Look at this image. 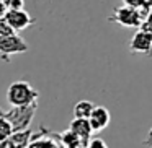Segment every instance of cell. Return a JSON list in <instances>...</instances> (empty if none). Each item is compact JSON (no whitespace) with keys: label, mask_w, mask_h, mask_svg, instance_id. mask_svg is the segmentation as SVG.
Masks as SVG:
<instances>
[{"label":"cell","mask_w":152,"mask_h":148,"mask_svg":"<svg viewBox=\"0 0 152 148\" xmlns=\"http://www.w3.org/2000/svg\"><path fill=\"white\" fill-rule=\"evenodd\" d=\"M139 30L145 31V33H149V34H152V8H151V12L147 13V17L144 18V21L141 23V28H139Z\"/></svg>","instance_id":"cell-15"},{"label":"cell","mask_w":152,"mask_h":148,"mask_svg":"<svg viewBox=\"0 0 152 148\" xmlns=\"http://www.w3.org/2000/svg\"><path fill=\"white\" fill-rule=\"evenodd\" d=\"M12 34H17V33L4 18H0V36H12Z\"/></svg>","instance_id":"cell-13"},{"label":"cell","mask_w":152,"mask_h":148,"mask_svg":"<svg viewBox=\"0 0 152 148\" xmlns=\"http://www.w3.org/2000/svg\"><path fill=\"white\" fill-rule=\"evenodd\" d=\"M93 108H95V104L92 101H88V99L79 101L74 106V119H88L92 111H93Z\"/></svg>","instance_id":"cell-9"},{"label":"cell","mask_w":152,"mask_h":148,"mask_svg":"<svg viewBox=\"0 0 152 148\" xmlns=\"http://www.w3.org/2000/svg\"><path fill=\"white\" fill-rule=\"evenodd\" d=\"M61 140H62V143H64L66 148H80V147H83V143L80 142V138L77 137L75 134H72L70 130L64 132V134L61 135Z\"/></svg>","instance_id":"cell-10"},{"label":"cell","mask_w":152,"mask_h":148,"mask_svg":"<svg viewBox=\"0 0 152 148\" xmlns=\"http://www.w3.org/2000/svg\"><path fill=\"white\" fill-rule=\"evenodd\" d=\"M34 111H36V103L30 106H23V108H13L12 111L5 112L4 117L13 127V132H21L28 130V125L34 117Z\"/></svg>","instance_id":"cell-2"},{"label":"cell","mask_w":152,"mask_h":148,"mask_svg":"<svg viewBox=\"0 0 152 148\" xmlns=\"http://www.w3.org/2000/svg\"><path fill=\"white\" fill-rule=\"evenodd\" d=\"M4 20L7 21L12 28H13L15 33L26 30L28 26L33 25V18H31L30 13L25 12V10H7Z\"/></svg>","instance_id":"cell-5"},{"label":"cell","mask_w":152,"mask_h":148,"mask_svg":"<svg viewBox=\"0 0 152 148\" xmlns=\"http://www.w3.org/2000/svg\"><path fill=\"white\" fill-rule=\"evenodd\" d=\"M111 20H115L116 23H119L124 28H141V23H142L141 13H139L137 8L126 7V5L115 8Z\"/></svg>","instance_id":"cell-4"},{"label":"cell","mask_w":152,"mask_h":148,"mask_svg":"<svg viewBox=\"0 0 152 148\" xmlns=\"http://www.w3.org/2000/svg\"><path fill=\"white\" fill-rule=\"evenodd\" d=\"M87 148H108V145L102 138H90L88 143H87Z\"/></svg>","instance_id":"cell-16"},{"label":"cell","mask_w":152,"mask_h":148,"mask_svg":"<svg viewBox=\"0 0 152 148\" xmlns=\"http://www.w3.org/2000/svg\"><path fill=\"white\" fill-rule=\"evenodd\" d=\"M7 101L12 108H23V106L34 104L39 93L28 82H13L7 88Z\"/></svg>","instance_id":"cell-1"},{"label":"cell","mask_w":152,"mask_h":148,"mask_svg":"<svg viewBox=\"0 0 152 148\" xmlns=\"http://www.w3.org/2000/svg\"><path fill=\"white\" fill-rule=\"evenodd\" d=\"M7 10H25V0H5Z\"/></svg>","instance_id":"cell-14"},{"label":"cell","mask_w":152,"mask_h":148,"mask_svg":"<svg viewBox=\"0 0 152 148\" xmlns=\"http://www.w3.org/2000/svg\"><path fill=\"white\" fill-rule=\"evenodd\" d=\"M5 13H7V5H5L4 0H0V18H4Z\"/></svg>","instance_id":"cell-18"},{"label":"cell","mask_w":152,"mask_h":148,"mask_svg":"<svg viewBox=\"0 0 152 148\" xmlns=\"http://www.w3.org/2000/svg\"><path fill=\"white\" fill-rule=\"evenodd\" d=\"M13 134V127L5 117H0V143L2 142H8V138Z\"/></svg>","instance_id":"cell-11"},{"label":"cell","mask_w":152,"mask_h":148,"mask_svg":"<svg viewBox=\"0 0 152 148\" xmlns=\"http://www.w3.org/2000/svg\"><path fill=\"white\" fill-rule=\"evenodd\" d=\"M145 145L152 147V129H151V132H149V137H147V140H145Z\"/></svg>","instance_id":"cell-19"},{"label":"cell","mask_w":152,"mask_h":148,"mask_svg":"<svg viewBox=\"0 0 152 148\" xmlns=\"http://www.w3.org/2000/svg\"><path fill=\"white\" fill-rule=\"evenodd\" d=\"M152 49V34L137 30L129 41V51L134 54H147Z\"/></svg>","instance_id":"cell-6"},{"label":"cell","mask_w":152,"mask_h":148,"mask_svg":"<svg viewBox=\"0 0 152 148\" xmlns=\"http://www.w3.org/2000/svg\"><path fill=\"white\" fill-rule=\"evenodd\" d=\"M69 130L72 134H75L83 145L88 143V140L92 138V134H93L92 127L88 124V119H74L69 125Z\"/></svg>","instance_id":"cell-8"},{"label":"cell","mask_w":152,"mask_h":148,"mask_svg":"<svg viewBox=\"0 0 152 148\" xmlns=\"http://www.w3.org/2000/svg\"><path fill=\"white\" fill-rule=\"evenodd\" d=\"M123 4L126 7H132V8H141L142 4H144V0H123Z\"/></svg>","instance_id":"cell-17"},{"label":"cell","mask_w":152,"mask_h":148,"mask_svg":"<svg viewBox=\"0 0 152 148\" xmlns=\"http://www.w3.org/2000/svg\"><path fill=\"white\" fill-rule=\"evenodd\" d=\"M4 2H5V0H4Z\"/></svg>","instance_id":"cell-22"},{"label":"cell","mask_w":152,"mask_h":148,"mask_svg":"<svg viewBox=\"0 0 152 148\" xmlns=\"http://www.w3.org/2000/svg\"><path fill=\"white\" fill-rule=\"evenodd\" d=\"M110 121H111V116H110V111L103 106H95L88 117V124L92 127L93 132H102L108 127Z\"/></svg>","instance_id":"cell-7"},{"label":"cell","mask_w":152,"mask_h":148,"mask_svg":"<svg viewBox=\"0 0 152 148\" xmlns=\"http://www.w3.org/2000/svg\"><path fill=\"white\" fill-rule=\"evenodd\" d=\"M4 116H5V111L4 109H0V117H4Z\"/></svg>","instance_id":"cell-20"},{"label":"cell","mask_w":152,"mask_h":148,"mask_svg":"<svg viewBox=\"0 0 152 148\" xmlns=\"http://www.w3.org/2000/svg\"><path fill=\"white\" fill-rule=\"evenodd\" d=\"M26 51H28V44L18 34L0 36V56H2V59L10 60L12 56H15V54H23Z\"/></svg>","instance_id":"cell-3"},{"label":"cell","mask_w":152,"mask_h":148,"mask_svg":"<svg viewBox=\"0 0 152 148\" xmlns=\"http://www.w3.org/2000/svg\"><path fill=\"white\" fill-rule=\"evenodd\" d=\"M26 148H56V145H54L51 140H48V138H46V140H44V138H41V140L30 142Z\"/></svg>","instance_id":"cell-12"},{"label":"cell","mask_w":152,"mask_h":148,"mask_svg":"<svg viewBox=\"0 0 152 148\" xmlns=\"http://www.w3.org/2000/svg\"><path fill=\"white\" fill-rule=\"evenodd\" d=\"M80 148H87V145H83V147H80Z\"/></svg>","instance_id":"cell-21"}]
</instances>
